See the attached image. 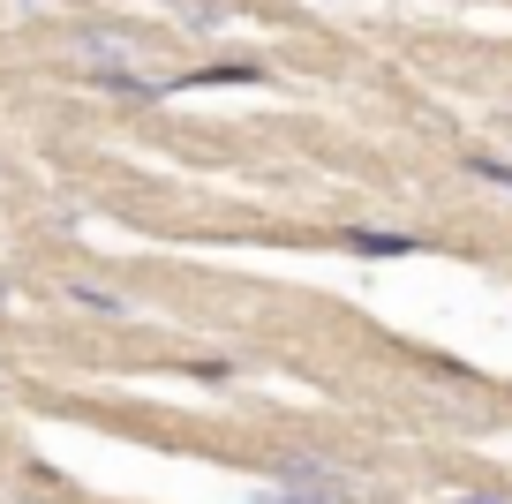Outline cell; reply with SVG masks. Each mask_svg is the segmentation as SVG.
Returning a JSON list of instances; mask_svg holds the SVG:
<instances>
[{
    "label": "cell",
    "instance_id": "4",
    "mask_svg": "<svg viewBox=\"0 0 512 504\" xmlns=\"http://www.w3.org/2000/svg\"><path fill=\"white\" fill-rule=\"evenodd\" d=\"M76 301H83V309H98V316H121V309H128V301L106 294V286H76Z\"/></svg>",
    "mask_w": 512,
    "mask_h": 504
},
{
    "label": "cell",
    "instance_id": "3",
    "mask_svg": "<svg viewBox=\"0 0 512 504\" xmlns=\"http://www.w3.org/2000/svg\"><path fill=\"white\" fill-rule=\"evenodd\" d=\"M347 249H362V256H415V234H347Z\"/></svg>",
    "mask_w": 512,
    "mask_h": 504
},
{
    "label": "cell",
    "instance_id": "8",
    "mask_svg": "<svg viewBox=\"0 0 512 504\" xmlns=\"http://www.w3.org/2000/svg\"><path fill=\"white\" fill-rule=\"evenodd\" d=\"M8 301H16V286H8V279H0V309H8Z\"/></svg>",
    "mask_w": 512,
    "mask_h": 504
},
{
    "label": "cell",
    "instance_id": "2",
    "mask_svg": "<svg viewBox=\"0 0 512 504\" xmlns=\"http://www.w3.org/2000/svg\"><path fill=\"white\" fill-rule=\"evenodd\" d=\"M91 83H98V91H113V98H128V106H151V98H166V83L136 76L128 61H113V68H91Z\"/></svg>",
    "mask_w": 512,
    "mask_h": 504
},
{
    "label": "cell",
    "instance_id": "6",
    "mask_svg": "<svg viewBox=\"0 0 512 504\" xmlns=\"http://www.w3.org/2000/svg\"><path fill=\"white\" fill-rule=\"evenodd\" d=\"M256 504H332V497H324V489H264Z\"/></svg>",
    "mask_w": 512,
    "mask_h": 504
},
{
    "label": "cell",
    "instance_id": "7",
    "mask_svg": "<svg viewBox=\"0 0 512 504\" xmlns=\"http://www.w3.org/2000/svg\"><path fill=\"white\" fill-rule=\"evenodd\" d=\"M452 504H512V497H482V489H467V497H452Z\"/></svg>",
    "mask_w": 512,
    "mask_h": 504
},
{
    "label": "cell",
    "instance_id": "1",
    "mask_svg": "<svg viewBox=\"0 0 512 504\" xmlns=\"http://www.w3.org/2000/svg\"><path fill=\"white\" fill-rule=\"evenodd\" d=\"M279 474H287L294 489H324L332 504H347V497H354V482L332 467V459H317V452H287V459H279Z\"/></svg>",
    "mask_w": 512,
    "mask_h": 504
},
{
    "label": "cell",
    "instance_id": "5",
    "mask_svg": "<svg viewBox=\"0 0 512 504\" xmlns=\"http://www.w3.org/2000/svg\"><path fill=\"white\" fill-rule=\"evenodd\" d=\"M467 166H475L482 181H505V189H512V158H490V151H475V158H467Z\"/></svg>",
    "mask_w": 512,
    "mask_h": 504
}]
</instances>
